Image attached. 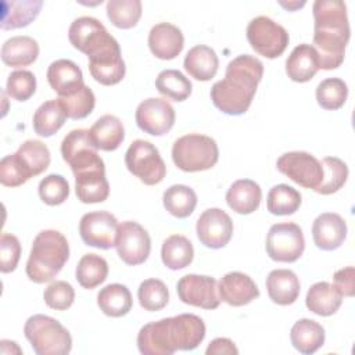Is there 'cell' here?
<instances>
[{"mask_svg": "<svg viewBox=\"0 0 355 355\" xmlns=\"http://www.w3.org/2000/svg\"><path fill=\"white\" fill-rule=\"evenodd\" d=\"M205 323L194 313H180L144 324L137 334L143 355H172L196 349L205 337Z\"/></svg>", "mask_w": 355, "mask_h": 355, "instance_id": "6da1fadb", "label": "cell"}, {"mask_svg": "<svg viewBox=\"0 0 355 355\" xmlns=\"http://www.w3.org/2000/svg\"><path fill=\"white\" fill-rule=\"evenodd\" d=\"M263 76V64L254 55L241 54L233 58L225 78L211 87L214 105L227 115L245 114Z\"/></svg>", "mask_w": 355, "mask_h": 355, "instance_id": "7a4b0ae2", "label": "cell"}, {"mask_svg": "<svg viewBox=\"0 0 355 355\" xmlns=\"http://www.w3.org/2000/svg\"><path fill=\"white\" fill-rule=\"evenodd\" d=\"M313 11V44L322 69H336L344 62L349 40L347 4L340 0H316Z\"/></svg>", "mask_w": 355, "mask_h": 355, "instance_id": "3957f363", "label": "cell"}, {"mask_svg": "<svg viewBox=\"0 0 355 355\" xmlns=\"http://www.w3.org/2000/svg\"><path fill=\"white\" fill-rule=\"evenodd\" d=\"M68 258L69 244L67 237L58 230H42L32 243L26 262V276L33 283H47L61 272Z\"/></svg>", "mask_w": 355, "mask_h": 355, "instance_id": "277c9868", "label": "cell"}, {"mask_svg": "<svg viewBox=\"0 0 355 355\" xmlns=\"http://www.w3.org/2000/svg\"><path fill=\"white\" fill-rule=\"evenodd\" d=\"M50 151L40 140H26L19 148L0 161V182L7 187H18L31 178L43 173L50 165Z\"/></svg>", "mask_w": 355, "mask_h": 355, "instance_id": "5b68a950", "label": "cell"}, {"mask_svg": "<svg viewBox=\"0 0 355 355\" xmlns=\"http://www.w3.org/2000/svg\"><path fill=\"white\" fill-rule=\"evenodd\" d=\"M24 334L36 355H67L72 349L69 331L54 318L33 315L26 319Z\"/></svg>", "mask_w": 355, "mask_h": 355, "instance_id": "8992f818", "label": "cell"}, {"mask_svg": "<svg viewBox=\"0 0 355 355\" xmlns=\"http://www.w3.org/2000/svg\"><path fill=\"white\" fill-rule=\"evenodd\" d=\"M219 158L216 141L205 135L189 133L179 137L172 146V161L183 172L211 169Z\"/></svg>", "mask_w": 355, "mask_h": 355, "instance_id": "52a82bcc", "label": "cell"}, {"mask_svg": "<svg viewBox=\"0 0 355 355\" xmlns=\"http://www.w3.org/2000/svg\"><path fill=\"white\" fill-rule=\"evenodd\" d=\"M128 171L147 186L158 184L166 175V166L158 148L143 139L132 141L125 153Z\"/></svg>", "mask_w": 355, "mask_h": 355, "instance_id": "ba28073f", "label": "cell"}, {"mask_svg": "<svg viewBox=\"0 0 355 355\" xmlns=\"http://www.w3.org/2000/svg\"><path fill=\"white\" fill-rule=\"evenodd\" d=\"M247 40L255 53L273 60L284 53L290 37L280 24L269 17L259 15L248 22Z\"/></svg>", "mask_w": 355, "mask_h": 355, "instance_id": "9c48e42d", "label": "cell"}, {"mask_svg": "<svg viewBox=\"0 0 355 355\" xmlns=\"http://www.w3.org/2000/svg\"><path fill=\"white\" fill-rule=\"evenodd\" d=\"M266 252L276 262H295L305 250L302 229L294 222L275 223L266 236Z\"/></svg>", "mask_w": 355, "mask_h": 355, "instance_id": "30bf717a", "label": "cell"}, {"mask_svg": "<svg viewBox=\"0 0 355 355\" xmlns=\"http://www.w3.org/2000/svg\"><path fill=\"white\" fill-rule=\"evenodd\" d=\"M87 58L90 75L100 85L112 86L123 79L126 67L122 60L119 43L114 36L90 53Z\"/></svg>", "mask_w": 355, "mask_h": 355, "instance_id": "8fae6325", "label": "cell"}, {"mask_svg": "<svg viewBox=\"0 0 355 355\" xmlns=\"http://www.w3.org/2000/svg\"><path fill=\"white\" fill-rule=\"evenodd\" d=\"M62 159L71 166L73 175L94 169L104 168V161L97 154V148L90 140L87 129L71 130L61 143Z\"/></svg>", "mask_w": 355, "mask_h": 355, "instance_id": "7c38bea8", "label": "cell"}, {"mask_svg": "<svg viewBox=\"0 0 355 355\" xmlns=\"http://www.w3.org/2000/svg\"><path fill=\"white\" fill-rule=\"evenodd\" d=\"M276 166L280 173L305 189L315 190L323 179L320 161L305 151H288L282 154Z\"/></svg>", "mask_w": 355, "mask_h": 355, "instance_id": "4fadbf2b", "label": "cell"}, {"mask_svg": "<svg viewBox=\"0 0 355 355\" xmlns=\"http://www.w3.org/2000/svg\"><path fill=\"white\" fill-rule=\"evenodd\" d=\"M115 248L126 265L136 266L147 261L151 251V239L140 223L125 220L118 227Z\"/></svg>", "mask_w": 355, "mask_h": 355, "instance_id": "5bb4252c", "label": "cell"}, {"mask_svg": "<svg viewBox=\"0 0 355 355\" xmlns=\"http://www.w3.org/2000/svg\"><path fill=\"white\" fill-rule=\"evenodd\" d=\"M118 227V220L111 212L93 211L80 218L79 234L86 245L110 250L115 247Z\"/></svg>", "mask_w": 355, "mask_h": 355, "instance_id": "9a60e30c", "label": "cell"}, {"mask_svg": "<svg viewBox=\"0 0 355 355\" xmlns=\"http://www.w3.org/2000/svg\"><path fill=\"white\" fill-rule=\"evenodd\" d=\"M179 300L183 304L202 309H215L219 306L220 298L218 294V283L211 276L186 275L176 284Z\"/></svg>", "mask_w": 355, "mask_h": 355, "instance_id": "2e32d148", "label": "cell"}, {"mask_svg": "<svg viewBox=\"0 0 355 355\" xmlns=\"http://www.w3.org/2000/svg\"><path fill=\"white\" fill-rule=\"evenodd\" d=\"M136 123L140 130L151 136H164L175 125V110L164 98L150 97L136 108Z\"/></svg>", "mask_w": 355, "mask_h": 355, "instance_id": "e0dca14e", "label": "cell"}, {"mask_svg": "<svg viewBox=\"0 0 355 355\" xmlns=\"http://www.w3.org/2000/svg\"><path fill=\"white\" fill-rule=\"evenodd\" d=\"M196 233L200 243L208 248H223L232 239V218L220 208L205 209L196 223Z\"/></svg>", "mask_w": 355, "mask_h": 355, "instance_id": "ac0fdd59", "label": "cell"}, {"mask_svg": "<svg viewBox=\"0 0 355 355\" xmlns=\"http://www.w3.org/2000/svg\"><path fill=\"white\" fill-rule=\"evenodd\" d=\"M110 36L111 33L105 26L93 17H79L73 19L68 31L71 44L86 55L94 51Z\"/></svg>", "mask_w": 355, "mask_h": 355, "instance_id": "d6986e66", "label": "cell"}, {"mask_svg": "<svg viewBox=\"0 0 355 355\" xmlns=\"http://www.w3.org/2000/svg\"><path fill=\"white\" fill-rule=\"evenodd\" d=\"M218 294L227 305L243 306L259 297V288L248 275L229 272L219 280Z\"/></svg>", "mask_w": 355, "mask_h": 355, "instance_id": "ffe728a7", "label": "cell"}, {"mask_svg": "<svg viewBox=\"0 0 355 355\" xmlns=\"http://www.w3.org/2000/svg\"><path fill=\"white\" fill-rule=\"evenodd\" d=\"M312 237L318 248L323 251L337 250L347 239V223L336 212H323L313 220Z\"/></svg>", "mask_w": 355, "mask_h": 355, "instance_id": "44dd1931", "label": "cell"}, {"mask_svg": "<svg viewBox=\"0 0 355 355\" xmlns=\"http://www.w3.org/2000/svg\"><path fill=\"white\" fill-rule=\"evenodd\" d=\"M183 46V33L173 24H155L148 33L150 51L159 60H173L182 53Z\"/></svg>", "mask_w": 355, "mask_h": 355, "instance_id": "7402d4cb", "label": "cell"}, {"mask_svg": "<svg viewBox=\"0 0 355 355\" xmlns=\"http://www.w3.org/2000/svg\"><path fill=\"white\" fill-rule=\"evenodd\" d=\"M47 80L58 97L69 96L85 85L80 68L67 58L55 60L49 65Z\"/></svg>", "mask_w": 355, "mask_h": 355, "instance_id": "603a6c76", "label": "cell"}, {"mask_svg": "<svg viewBox=\"0 0 355 355\" xmlns=\"http://www.w3.org/2000/svg\"><path fill=\"white\" fill-rule=\"evenodd\" d=\"M320 69L316 50L312 44L301 43L293 49L286 60V73L293 82L304 83L311 80Z\"/></svg>", "mask_w": 355, "mask_h": 355, "instance_id": "cb8c5ba5", "label": "cell"}, {"mask_svg": "<svg viewBox=\"0 0 355 355\" xmlns=\"http://www.w3.org/2000/svg\"><path fill=\"white\" fill-rule=\"evenodd\" d=\"M75 193L80 202L96 204L108 198L110 184L105 178V168L85 171L75 175Z\"/></svg>", "mask_w": 355, "mask_h": 355, "instance_id": "d4e9b609", "label": "cell"}, {"mask_svg": "<svg viewBox=\"0 0 355 355\" xmlns=\"http://www.w3.org/2000/svg\"><path fill=\"white\" fill-rule=\"evenodd\" d=\"M269 298L277 305H291L300 295L301 284L290 269H273L266 277Z\"/></svg>", "mask_w": 355, "mask_h": 355, "instance_id": "484cf974", "label": "cell"}, {"mask_svg": "<svg viewBox=\"0 0 355 355\" xmlns=\"http://www.w3.org/2000/svg\"><path fill=\"white\" fill-rule=\"evenodd\" d=\"M89 136L97 150L114 151L125 139V128L119 118L105 114L93 123L89 129Z\"/></svg>", "mask_w": 355, "mask_h": 355, "instance_id": "4316f807", "label": "cell"}, {"mask_svg": "<svg viewBox=\"0 0 355 355\" xmlns=\"http://www.w3.org/2000/svg\"><path fill=\"white\" fill-rule=\"evenodd\" d=\"M262 200L259 184L251 179L236 180L226 193L229 208L240 215H250L258 209Z\"/></svg>", "mask_w": 355, "mask_h": 355, "instance_id": "83f0119b", "label": "cell"}, {"mask_svg": "<svg viewBox=\"0 0 355 355\" xmlns=\"http://www.w3.org/2000/svg\"><path fill=\"white\" fill-rule=\"evenodd\" d=\"M183 67L191 78L207 82L216 75L219 60L214 49L205 44H197L187 51Z\"/></svg>", "mask_w": 355, "mask_h": 355, "instance_id": "f1b7e54d", "label": "cell"}, {"mask_svg": "<svg viewBox=\"0 0 355 355\" xmlns=\"http://www.w3.org/2000/svg\"><path fill=\"white\" fill-rule=\"evenodd\" d=\"M40 0H6L1 4V29H18L28 26L42 10Z\"/></svg>", "mask_w": 355, "mask_h": 355, "instance_id": "f546056e", "label": "cell"}, {"mask_svg": "<svg viewBox=\"0 0 355 355\" xmlns=\"http://www.w3.org/2000/svg\"><path fill=\"white\" fill-rule=\"evenodd\" d=\"M37 55L39 44L31 36H12L1 46V60L8 67H28L36 61Z\"/></svg>", "mask_w": 355, "mask_h": 355, "instance_id": "4dcf8cb0", "label": "cell"}, {"mask_svg": "<svg viewBox=\"0 0 355 355\" xmlns=\"http://www.w3.org/2000/svg\"><path fill=\"white\" fill-rule=\"evenodd\" d=\"M343 295L327 282H318L312 284L305 297L306 308L319 316H331L341 306Z\"/></svg>", "mask_w": 355, "mask_h": 355, "instance_id": "1f68e13d", "label": "cell"}, {"mask_svg": "<svg viewBox=\"0 0 355 355\" xmlns=\"http://www.w3.org/2000/svg\"><path fill=\"white\" fill-rule=\"evenodd\" d=\"M324 337L326 334L322 324L306 318L297 320L290 330L293 347L304 355L316 352L324 344Z\"/></svg>", "mask_w": 355, "mask_h": 355, "instance_id": "d6a6232c", "label": "cell"}, {"mask_svg": "<svg viewBox=\"0 0 355 355\" xmlns=\"http://www.w3.org/2000/svg\"><path fill=\"white\" fill-rule=\"evenodd\" d=\"M100 311L111 318H121L129 313L133 305L132 294L125 284L112 283L103 287L97 294Z\"/></svg>", "mask_w": 355, "mask_h": 355, "instance_id": "836d02e7", "label": "cell"}, {"mask_svg": "<svg viewBox=\"0 0 355 355\" xmlns=\"http://www.w3.org/2000/svg\"><path fill=\"white\" fill-rule=\"evenodd\" d=\"M67 112L58 98L44 101L33 114V129L42 137L55 135L67 121Z\"/></svg>", "mask_w": 355, "mask_h": 355, "instance_id": "e575fe53", "label": "cell"}, {"mask_svg": "<svg viewBox=\"0 0 355 355\" xmlns=\"http://www.w3.org/2000/svg\"><path fill=\"white\" fill-rule=\"evenodd\" d=\"M194 248L191 241L182 234H172L164 240L161 247V259L171 270H179L191 263Z\"/></svg>", "mask_w": 355, "mask_h": 355, "instance_id": "d590c367", "label": "cell"}, {"mask_svg": "<svg viewBox=\"0 0 355 355\" xmlns=\"http://www.w3.org/2000/svg\"><path fill=\"white\" fill-rule=\"evenodd\" d=\"M162 202L172 216L183 219L190 216L196 209L197 194L186 184H172L164 191Z\"/></svg>", "mask_w": 355, "mask_h": 355, "instance_id": "8d00e7d4", "label": "cell"}, {"mask_svg": "<svg viewBox=\"0 0 355 355\" xmlns=\"http://www.w3.org/2000/svg\"><path fill=\"white\" fill-rule=\"evenodd\" d=\"M75 276L78 283L87 290H92L100 286L108 276V263L107 261L97 254H85L75 270Z\"/></svg>", "mask_w": 355, "mask_h": 355, "instance_id": "74e56055", "label": "cell"}, {"mask_svg": "<svg viewBox=\"0 0 355 355\" xmlns=\"http://www.w3.org/2000/svg\"><path fill=\"white\" fill-rule=\"evenodd\" d=\"M301 198L302 197L297 189L284 183L276 184L268 193L266 208L272 215H291L300 208Z\"/></svg>", "mask_w": 355, "mask_h": 355, "instance_id": "f35d334b", "label": "cell"}, {"mask_svg": "<svg viewBox=\"0 0 355 355\" xmlns=\"http://www.w3.org/2000/svg\"><path fill=\"white\" fill-rule=\"evenodd\" d=\"M157 90L173 100V101H184L191 94V82L178 69H164L158 73L155 79Z\"/></svg>", "mask_w": 355, "mask_h": 355, "instance_id": "ab89813d", "label": "cell"}, {"mask_svg": "<svg viewBox=\"0 0 355 355\" xmlns=\"http://www.w3.org/2000/svg\"><path fill=\"white\" fill-rule=\"evenodd\" d=\"M320 164L323 168V179L315 191L322 196L338 191L348 179L347 164L337 157H324Z\"/></svg>", "mask_w": 355, "mask_h": 355, "instance_id": "60d3db41", "label": "cell"}, {"mask_svg": "<svg viewBox=\"0 0 355 355\" xmlns=\"http://www.w3.org/2000/svg\"><path fill=\"white\" fill-rule=\"evenodd\" d=\"M107 17L119 29H130L137 25L141 17L140 0H110L107 3Z\"/></svg>", "mask_w": 355, "mask_h": 355, "instance_id": "b9f144b4", "label": "cell"}, {"mask_svg": "<svg viewBox=\"0 0 355 355\" xmlns=\"http://www.w3.org/2000/svg\"><path fill=\"white\" fill-rule=\"evenodd\" d=\"M348 97V86L340 78H327L316 87V101L324 110L341 108Z\"/></svg>", "mask_w": 355, "mask_h": 355, "instance_id": "7bdbcfd3", "label": "cell"}, {"mask_svg": "<svg viewBox=\"0 0 355 355\" xmlns=\"http://www.w3.org/2000/svg\"><path fill=\"white\" fill-rule=\"evenodd\" d=\"M137 298L143 309L148 312H155L166 306L169 301V291L162 280L146 279L139 286Z\"/></svg>", "mask_w": 355, "mask_h": 355, "instance_id": "ee69618b", "label": "cell"}, {"mask_svg": "<svg viewBox=\"0 0 355 355\" xmlns=\"http://www.w3.org/2000/svg\"><path fill=\"white\" fill-rule=\"evenodd\" d=\"M60 103L62 104L67 116L71 119H83L87 115L92 114L96 105V97L93 90L83 85L80 89H78L75 93L65 96V97H58Z\"/></svg>", "mask_w": 355, "mask_h": 355, "instance_id": "f6af8a7d", "label": "cell"}, {"mask_svg": "<svg viewBox=\"0 0 355 355\" xmlns=\"http://www.w3.org/2000/svg\"><path fill=\"white\" fill-rule=\"evenodd\" d=\"M40 200L47 205H60L69 196V183L62 175H47L39 183Z\"/></svg>", "mask_w": 355, "mask_h": 355, "instance_id": "bcb514c9", "label": "cell"}, {"mask_svg": "<svg viewBox=\"0 0 355 355\" xmlns=\"http://www.w3.org/2000/svg\"><path fill=\"white\" fill-rule=\"evenodd\" d=\"M7 94L17 101L29 100L36 92V78L33 72L17 69L8 75L6 85Z\"/></svg>", "mask_w": 355, "mask_h": 355, "instance_id": "7dc6e473", "label": "cell"}, {"mask_svg": "<svg viewBox=\"0 0 355 355\" xmlns=\"http://www.w3.org/2000/svg\"><path fill=\"white\" fill-rule=\"evenodd\" d=\"M43 300L51 309L67 311L73 304L75 290L68 282L55 280L44 288Z\"/></svg>", "mask_w": 355, "mask_h": 355, "instance_id": "c3c4849f", "label": "cell"}, {"mask_svg": "<svg viewBox=\"0 0 355 355\" xmlns=\"http://www.w3.org/2000/svg\"><path fill=\"white\" fill-rule=\"evenodd\" d=\"M21 257V243L17 236L11 233H3L0 239V270L1 273H10L15 270Z\"/></svg>", "mask_w": 355, "mask_h": 355, "instance_id": "681fc988", "label": "cell"}, {"mask_svg": "<svg viewBox=\"0 0 355 355\" xmlns=\"http://www.w3.org/2000/svg\"><path fill=\"white\" fill-rule=\"evenodd\" d=\"M334 287L343 297H354L355 294V269L354 266H345L338 269L333 275Z\"/></svg>", "mask_w": 355, "mask_h": 355, "instance_id": "f907efd6", "label": "cell"}, {"mask_svg": "<svg viewBox=\"0 0 355 355\" xmlns=\"http://www.w3.org/2000/svg\"><path fill=\"white\" fill-rule=\"evenodd\" d=\"M207 355H237L239 349L234 345V343L226 337H218L209 343V345L205 349Z\"/></svg>", "mask_w": 355, "mask_h": 355, "instance_id": "816d5d0a", "label": "cell"}, {"mask_svg": "<svg viewBox=\"0 0 355 355\" xmlns=\"http://www.w3.org/2000/svg\"><path fill=\"white\" fill-rule=\"evenodd\" d=\"M279 4H280L282 7H284L286 10H288V11H293V10H297V8L302 7V6H305V1H288V3H286V1H279Z\"/></svg>", "mask_w": 355, "mask_h": 355, "instance_id": "f5cc1de1", "label": "cell"}]
</instances>
